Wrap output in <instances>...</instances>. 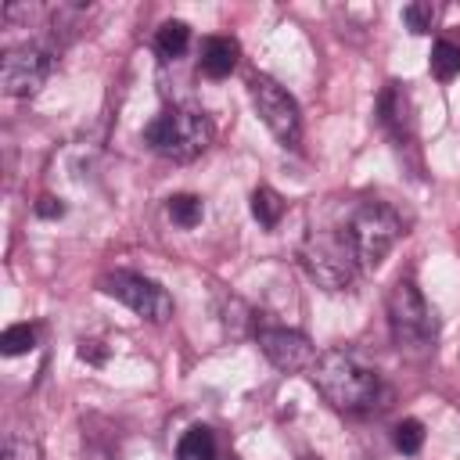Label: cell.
I'll return each instance as SVG.
<instances>
[{
	"label": "cell",
	"mask_w": 460,
	"mask_h": 460,
	"mask_svg": "<svg viewBox=\"0 0 460 460\" xmlns=\"http://www.w3.org/2000/svg\"><path fill=\"white\" fill-rule=\"evenodd\" d=\"M309 377L320 388V395L334 410H345V413L370 410L374 399H377V392H381L377 370H370L356 352H345V349L320 352L316 363H313V370H309Z\"/></svg>",
	"instance_id": "obj_1"
},
{
	"label": "cell",
	"mask_w": 460,
	"mask_h": 460,
	"mask_svg": "<svg viewBox=\"0 0 460 460\" xmlns=\"http://www.w3.org/2000/svg\"><path fill=\"white\" fill-rule=\"evenodd\" d=\"M144 144L155 155H162V158L190 162V158H198L212 144V122L205 119V111L176 104V108H165L162 115H155L147 122Z\"/></svg>",
	"instance_id": "obj_2"
},
{
	"label": "cell",
	"mask_w": 460,
	"mask_h": 460,
	"mask_svg": "<svg viewBox=\"0 0 460 460\" xmlns=\"http://www.w3.org/2000/svg\"><path fill=\"white\" fill-rule=\"evenodd\" d=\"M302 266L323 291H345L359 270L356 248L349 237V223L331 226V230H309V237L302 244Z\"/></svg>",
	"instance_id": "obj_3"
},
{
	"label": "cell",
	"mask_w": 460,
	"mask_h": 460,
	"mask_svg": "<svg viewBox=\"0 0 460 460\" xmlns=\"http://www.w3.org/2000/svg\"><path fill=\"white\" fill-rule=\"evenodd\" d=\"M388 323H392V338L402 352L410 356H428L435 349V316L428 309V302L420 298V291L410 280H399L388 295Z\"/></svg>",
	"instance_id": "obj_4"
},
{
	"label": "cell",
	"mask_w": 460,
	"mask_h": 460,
	"mask_svg": "<svg viewBox=\"0 0 460 460\" xmlns=\"http://www.w3.org/2000/svg\"><path fill=\"white\" fill-rule=\"evenodd\" d=\"M399 234H402V219L395 216V208L381 201H363L349 219V237H352L359 270H377L381 259L399 241Z\"/></svg>",
	"instance_id": "obj_5"
},
{
	"label": "cell",
	"mask_w": 460,
	"mask_h": 460,
	"mask_svg": "<svg viewBox=\"0 0 460 460\" xmlns=\"http://www.w3.org/2000/svg\"><path fill=\"white\" fill-rule=\"evenodd\" d=\"M248 93H252V104H255L259 119L266 122V129L284 147H295L298 137H302V115H298L295 97L280 83H273L270 75H252L248 79Z\"/></svg>",
	"instance_id": "obj_6"
},
{
	"label": "cell",
	"mask_w": 460,
	"mask_h": 460,
	"mask_svg": "<svg viewBox=\"0 0 460 460\" xmlns=\"http://www.w3.org/2000/svg\"><path fill=\"white\" fill-rule=\"evenodd\" d=\"M54 72V50L40 43H25L4 54L0 61V86L11 97H32Z\"/></svg>",
	"instance_id": "obj_7"
},
{
	"label": "cell",
	"mask_w": 460,
	"mask_h": 460,
	"mask_svg": "<svg viewBox=\"0 0 460 460\" xmlns=\"http://www.w3.org/2000/svg\"><path fill=\"white\" fill-rule=\"evenodd\" d=\"M101 291L119 298L122 305H129L137 316L151 320V323H162L172 316V298L165 295V288H158L155 280L147 277H137V273H108L101 277Z\"/></svg>",
	"instance_id": "obj_8"
},
{
	"label": "cell",
	"mask_w": 460,
	"mask_h": 460,
	"mask_svg": "<svg viewBox=\"0 0 460 460\" xmlns=\"http://www.w3.org/2000/svg\"><path fill=\"white\" fill-rule=\"evenodd\" d=\"M259 349H262V356L273 363V367H280V370H313V363H316V349H313V341L305 338V334H298V331H288V327H262L259 331Z\"/></svg>",
	"instance_id": "obj_9"
},
{
	"label": "cell",
	"mask_w": 460,
	"mask_h": 460,
	"mask_svg": "<svg viewBox=\"0 0 460 460\" xmlns=\"http://www.w3.org/2000/svg\"><path fill=\"white\" fill-rule=\"evenodd\" d=\"M237 54H241L237 40H230V36H208L205 47H201V72L208 79H226L237 68Z\"/></svg>",
	"instance_id": "obj_10"
},
{
	"label": "cell",
	"mask_w": 460,
	"mask_h": 460,
	"mask_svg": "<svg viewBox=\"0 0 460 460\" xmlns=\"http://www.w3.org/2000/svg\"><path fill=\"white\" fill-rule=\"evenodd\" d=\"M377 119H381V126L392 137L410 133V101H406V90H399V83H388L381 90V97H377Z\"/></svg>",
	"instance_id": "obj_11"
},
{
	"label": "cell",
	"mask_w": 460,
	"mask_h": 460,
	"mask_svg": "<svg viewBox=\"0 0 460 460\" xmlns=\"http://www.w3.org/2000/svg\"><path fill=\"white\" fill-rule=\"evenodd\" d=\"M176 460H216V435L205 424H194L183 431L176 446Z\"/></svg>",
	"instance_id": "obj_12"
},
{
	"label": "cell",
	"mask_w": 460,
	"mask_h": 460,
	"mask_svg": "<svg viewBox=\"0 0 460 460\" xmlns=\"http://www.w3.org/2000/svg\"><path fill=\"white\" fill-rule=\"evenodd\" d=\"M284 198L273 190V187H255V194H252V216L259 219V226H266V230H273L277 223H280V216H284Z\"/></svg>",
	"instance_id": "obj_13"
},
{
	"label": "cell",
	"mask_w": 460,
	"mask_h": 460,
	"mask_svg": "<svg viewBox=\"0 0 460 460\" xmlns=\"http://www.w3.org/2000/svg\"><path fill=\"white\" fill-rule=\"evenodd\" d=\"M431 75H435L438 83H449V79L460 75V43L438 40V43L431 47Z\"/></svg>",
	"instance_id": "obj_14"
},
{
	"label": "cell",
	"mask_w": 460,
	"mask_h": 460,
	"mask_svg": "<svg viewBox=\"0 0 460 460\" xmlns=\"http://www.w3.org/2000/svg\"><path fill=\"white\" fill-rule=\"evenodd\" d=\"M187 43H190V25L187 22H165L162 29H158V36H155V47H158V54L162 58H180L183 50H187Z\"/></svg>",
	"instance_id": "obj_15"
},
{
	"label": "cell",
	"mask_w": 460,
	"mask_h": 460,
	"mask_svg": "<svg viewBox=\"0 0 460 460\" xmlns=\"http://www.w3.org/2000/svg\"><path fill=\"white\" fill-rule=\"evenodd\" d=\"M165 212H169V219H172L176 226L190 230V226H198V223H201L205 205H201V198H198V194H172V198H169V205H165Z\"/></svg>",
	"instance_id": "obj_16"
},
{
	"label": "cell",
	"mask_w": 460,
	"mask_h": 460,
	"mask_svg": "<svg viewBox=\"0 0 460 460\" xmlns=\"http://www.w3.org/2000/svg\"><path fill=\"white\" fill-rule=\"evenodd\" d=\"M32 349H36V331L29 323H14L0 334V352L4 356H25Z\"/></svg>",
	"instance_id": "obj_17"
},
{
	"label": "cell",
	"mask_w": 460,
	"mask_h": 460,
	"mask_svg": "<svg viewBox=\"0 0 460 460\" xmlns=\"http://www.w3.org/2000/svg\"><path fill=\"white\" fill-rule=\"evenodd\" d=\"M420 446H424V424L413 420V417L399 420V424H395V449L413 456V453H420Z\"/></svg>",
	"instance_id": "obj_18"
},
{
	"label": "cell",
	"mask_w": 460,
	"mask_h": 460,
	"mask_svg": "<svg viewBox=\"0 0 460 460\" xmlns=\"http://www.w3.org/2000/svg\"><path fill=\"white\" fill-rule=\"evenodd\" d=\"M435 14H438V7L428 4V0H420V4H406V7H402V22H406L410 32H428L431 22H435Z\"/></svg>",
	"instance_id": "obj_19"
},
{
	"label": "cell",
	"mask_w": 460,
	"mask_h": 460,
	"mask_svg": "<svg viewBox=\"0 0 460 460\" xmlns=\"http://www.w3.org/2000/svg\"><path fill=\"white\" fill-rule=\"evenodd\" d=\"M4 460H40V453H36V446L29 438H7Z\"/></svg>",
	"instance_id": "obj_20"
},
{
	"label": "cell",
	"mask_w": 460,
	"mask_h": 460,
	"mask_svg": "<svg viewBox=\"0 0 460 460\" xmlns=\"http://www.w3.org/2000/svg\"><path fill=\"white\" fill-rule=\"evenodd\" d=\"M61 212H65V205H61L58 198H50V194L36 201V216H43V219H58Z\"/></svg>",
	"instance_id": "obj_21"
},
{
	"label": "cell",
	"mask_w": 460,
	"mask_h": 460,
	"mask_svg": "<svg viewBox=\"0 0 460 460\" xmlns=\"http://www.w3.org/2000/svg\"><path fill=\"white\" fill-rule=\"evenodd\" d=\"M305 460H313V456H305Z\"/></svg>",
	"instance_id": "obj_22"
}]
</instances>
